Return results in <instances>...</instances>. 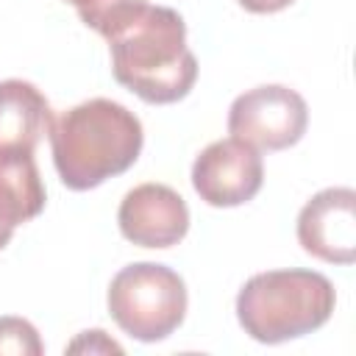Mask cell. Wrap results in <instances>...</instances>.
Returning <instances> with one entry per match:
<instances>
[{
    "label": "cell",
    "mask_w": 356,
    "mask_h": 356,
    "mask_svg": "<svg viewBox=\"0 0 356 356\" xmlns=\"http://www.w3.org/2000/svg\"><path fill=\"white\" fill-rule=\"evenodd\" d=\"M78 17L108 42L117 83L139 100L167 106L192 92L197 58L186 47V22L175 8L147 0H100Z\"/></svg>",
    "instance_id": "cell-1"
},
{
    "label": "cell",
    "mask_w": 356,
    "mask_h": 356,
    "mask_svg": "<svg viewBox=\"0 0 356 356\" xmlns=\"http://www.w3.org/2000/svg\"><path fill=\"white\" fill-rule=\"evenodd\" d=\"M50 150L61 184L86 192L136 164L145 131L134 111L108 97L83 100L50 122Z\"/></svg>",
    "instance_id": "cell-2"
},
{
    "label": "cell",
    "mask_w": 356,
    "mask_h": 356,
    "mask_svg": "<svg viewBox=\"0 0 356 356\" xmlns=\"http://www.w3.org/2000/svg\"><path fill=\"white\" fill-rule=\"evenodd\" d=\"M334 284L317 270H267L250 275L236 295V320L261 345L306 337L334 314Z\"/></svg>",
    "instance_id": "cell-3"
},
{
    "label": "cell",
    "mask_w": 356,
    "mask_h": 356,
    "mask_svg": "<svg viewBox=\"0 0 356 356\" xmlns=\"http://www.w3.org/2000/svg\"><path fill=\"white\" fill-rule=\"evenodd\" d=\"M111 320L139 342L167 339L186 317V284L167 264L134 261L108 284Z\"/></svg>",
    "instance_id": "cell-4"
},
{
    "label": "cell",
    "mask_w": 356,
    "mask_h": 356,
    "mask_svg": "<svg viewBox=\"0 0 356 356\" xmlns=\"http://www.w3.org/2000/svg\"><path fill=\"white\" fill-rule=\"evenodd\" d=\"M306 125V100L284 83L248 89L228 108V134L256 150H286L303 139Z\"/></svg>",
    "instance_id": "cell-5"
},
{
    "label": "cell",
    "mask_w": 356,
    "mask_h": 356,
    "mask_svg": "<svg viewBox=\"0 0 356 356\" xmlns=\"http://www.w3.org/2000/svg\"><path fill=\"white\" fill-rule=\"evenodd\" d=\"M261 184L264 164L259 150L234 136L211 142L192 164V186L214 209H234L253 200Z\"/></svg>",
    "instance_id": "cell-6"
},
{
    "label": "cell",
    "mask_w": 356,
    "mask_h": 356,
    "mask_svg": "<svg viewBox=\"0 0 356 356\" xmlns=\"http://www.w3.org/2000/svg\"><path fill=\"white\" fill-rule=\"evenodd\" d=\"M300 248L328 264H353L356 259V192L328 186L306 200L298 214Z\"/></svg>",
    "instance_id": "cell-7"
},
{
    "label": "cell",
    "mask_w": 356,
    "mask_h": 356,
    "mask_svg": "<svg viewBox=\"0 0 356 356\" xmlns=\"http://www.w3.org/2000/svg\"><path fill=\"white\" fill-rule=\"evenodd\" d=\"M120 234L139 248H172L189 231L186 200L167 184H139L125 192L117 211Z\"/></svg>",
    "instance_id": "cell-8"
},
{
    "label": "cell",
    "mask_w": 356,
    "mask_h": 356,
    "mask_svg": "<svg viewBox=\"0 0 356 356\" xmlns=\"http://www.w3.org/2000/svg\"><path fill=\"white\" fill-rule=\"evenodd\" d=\"M50 122V103L31 81H0V156H33Z\"/></svg>",
    "instance_id": "cell-9"
},
{
    "label": "cell",
    "mask_w": 356,
    "mask_h": 356,
    "mask_svg": "<svg viewBox=\"0 0 356 356\" xmlns=\"http://www.w3.org/2000/svg\"><path fill=\"white\" fill-rule=\"evenodd\" d=\"M44 200L33 156H0V250L11 242L17 225L42 214Z\"/></svg>",
    "instance_id": "cell-10"
},
{
    "label": "cell",
    "mask_w": 356,
    "mask_h": 356,
    "mask_svg": "<svg viewBox=\"0 0 356 356\" xmlns=\"http://www.w3.org/2000/svg\"><path fill=\"white\" fill-rule=\"evenodd\" d=\"M42 356L44 345L39 339V331L25 317H0V356Z\"/></svg>",
    "instance_id": "cell-11"
},
{
    "label": "cell",
    "mask_w": 356,
    "mask_h": 356,
    "mask_svg": "<svg viewBox=\"0 0 356 356\" xmlns=\"http://www.w3.org/2000/svg\"><path fill=\"white\" fill-rule=\"evenodd\" d=\"M67 350H70V353H83V350H89V353H122V348H120L114 339H108L106 331H100V328L83 331L75 342L67 345Z\"/></svg>",
    "instance_id": "cell-12"
},
{
    "label": "cell",
    "mask_w": 356,
    "mask_h": 356,
    "mask_svg": "<svg viewBox=\"0 0 356 356\" xmlns=\"http://www.w3.org/2000/svg\"><path fill=\"white\" fill-rule=\"evenodd\" d=\"M236 3L250 14H275V11L289 8L295 0H236Z\"/></svg>",
    "instance_id": "cell-13"
},
{
    "label": "cell",
    "mask_w": 356,
    "mask_h": 356,
    "mask_svg": "<svg viewBox=\"0 0 356 356\" xmlns=\"http://www.w3.org/2000/svg\"><path fill=\"white\" fill-rule=\"evenodd\" d=\"M64 3L75 6L78 11H86V8H92V6H95V3H100V0H64Z\"/></svg>",
    "instance_id": "cell-14"
}]
</instances>
